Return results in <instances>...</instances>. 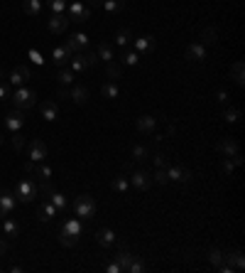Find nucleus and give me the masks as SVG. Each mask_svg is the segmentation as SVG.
Here are the masks:
<instances>
[{
  "mask_svg": "<svg viewBox=\"0 0 245 273\" xmlns=\"http://www.w3.org/2000/svg\"><path fill=\"white\" fill-rule=\"evenodd\" d=\"M103 0H88V7H101Z\"/></svg>",
  "mask_w": 245,
  "mask_h": 273,
  "instance_id": "4d7b16f0",
  "label": "nucleus"
},
{
  "mask_svg": "<svg viewBox=\"0 0 245 273\" xmlns=\"http://www.w3.org/2000/svg\"><path fill=\"white\" fill-rule=\"evenodd\" d=\"M201 40H204L206 45H216V42H218V30H216V27H204Z\"/></svg>",
  "mask_w": 245,
  "mask_h": 273,
  "instance_id": "c9c22d12",
  "label": "nucleus"
},
{
  "mask_svg": "<svg viewBox=\"0 0 245 273\" xmlns=\"http://www.w3.org/2000/svg\"><path fill=\"white\" fill-rule=\"evenodd\" d=\"M57 96H61V99H69V89H64V86H61L59 91H57Z\"/></svg>",
  "mask_w": 245,
  "mask_h": 273,
  "instance_id": "6e6d98bb",
  "label": "nucleus"
},
{
  "mask_svg": "<svg viewBox=\"0 0 245 273\" xmlns=\"http://www.w3.org/2000/svg\"><path fill=\"white\" fill-rule=\"evenodd\" d=\"M12 96V86L5 81V71H0V101H10Z\"/></svg>",
  "mask_w": 245,
  "mask_h": 273,
  "instance_id": "f704fd0d",
  "label": "nucleus"
},
{
  "mask_svg": "<svg viewBox=\"0 0 245 273\" xmlns=\"http://www.w3.org/2000/svg\"><path fill=\"white\" fill-rule=\"evenodd\" d=\"M47 5L52 7V15H57V12H64V10H66V0H47Z\"/></svg>",
  "mask_w": 245,
  "mask_h": 273,
  "instance_id": "49530a36",
  "label": "nucleus"
},
{
  "mask_svg": "<svg viewBox=\"0 0 245 273\" xmlns=\"http://www.w3.org/2000/svg\"><path fill=\"white\" fill-rule=\"evenodd\" d=\"M101 94H103V99H118L121 96V89H118L116 81H108V84H103Z\"/></svg>",
  "mask_w": 245,
  "mask_h": 273,
  "instance_id": "473e14b6",
  "label": "nucleus"
},
{
  "mask_svg": "<svg viewBox=\"0 0 245 273\" xmlns=\"http://www.w3.org/2000/svg\"><path fill=\"white\" fill-rule=\"evenodd\" d=\"M231 79H233L238 86H243L245 84V64L243 62H236V64L231 67Z\"/></svg>",
  "mask_w": 245,
  "mask_h": 273,
  "instance_id": "cd10ccee",
  "label": "nucleus"
},
{
  "mask_svg": "<svg viewBox=\"0 0 245 273\" xmlns=\"http://www.w3.org/2000/svg\"><path fill=\"white\" fill-rule=\"evenodd\" d=\"M96 55H98V59H103V62H113V45H111V42H98Z\"/></svg>",
  "mask_w": 245,
  "mask_h": 273,
  "instance_id": "393cba45",
  "label": "nucleus"
},
{
  "mask_svg": "<svg viewBox=\"0 0 245 273\" xmlns=\"http://www.w3.org/2000/svg\"><path fill=\"white\" fill-rule=\"evenodd\" d=\"M111 187H113L118 195H125V192H127V187H130V180H127V175H118V177H113Z\"/></svg>",
  "mask_w": 245,
  "mask_h": 273,
  "instance_id": "c756f323",
  "label": "nucleus"
},
{
  "mask_svg": "<svg viewBox=\"0 0 245 273\" xmlns=\"http://www.w3.org/2000/svg\"><path fill=\"white\" fill-rule=\"evenodd\" d=\"M216 101H218V104H228V91H226V89H221V91L216 94Z\"/></svg>",
  "mask_w": 245,
  "mask_h": 273,
  "instance_id": "603ef678",
  "label": "nucleus"
},
{
  "mask_svg": "<svg viewBox=\"0 0 245 273\" xmlns=\"http://www.w3.org/2000/svg\"><path fill=\"white\" fill-rule=\"evenodd\" d=\"M121 64H116V62H106V76L111 79V81H116V79H121Z\"/></svg>",
  "mask_w": 245,
  "mask_h": 273,
  "instance_id": "a19ab883",
  "label": "nucleus"
},
{
  "mask_svg": "<svg viewBox=\"0 0 245 273\" xmlns=\"http://www.w3.org/2000/svg\"><path fill=\"white\" fill-rule=\"evenodd\" d=\"M145 271V264L137 259V256H132V261L127 264V269H125V273H142Z\"/></svg>",
  "mask_w": 245,
  "mask_h": 273,
  "instance_id": "37998d69",
  "label": "nucleus"
},
{
  "mask_svg": "<svg viewBox=\"0 0 245 273\" xmlns=\"http://www.w3.org/2000/svg\"><path fill=\"white\" fill-rule=\"evenodd\" d=\"M152 155V150L147 148V145H132V160L135 163H142V160H147Z\"/></svg>",
  "mask_w": 245,
  "mask_h": 273,
  "instance_id": "7c9ffc66",
  "label": "nucleus"
},
{
  "mask_svg": "<svg viewBox=\"0 0 245 273\" xmlns=\"http://www.w3.org/2000/svg\"><path fill=\"white\" fill-rule=\"evenodd\" d=\"M47 155H49L47 143L40 140V138H32V140H30V163H42Z\"/></svg>",
  "mask_w": 245,
  "mask_h": 273,
  "instance_id": "39448f33",
  "label": "nucleus"
},
{
  "mask_svg": "<svg viewBox=\"0 0 245 273\" xmlns=\"http://www.w3.org/2000/svg\"><path fill=\"white\" fill-rule=\"evenodd\" d=\"M132 42V30H127V27H122L121 32L116 35V45H121V47H127Z\"/></svg>",
  "mask_w": 245,
  "mask_h": 273,
  "instance_id": "e433bc0d",
  "label": "nucleus"
},
{
  "mask_svg": "<svg viewBox=\"0 0 245 273\" xmlns=\"http://www.w3.org/2000/svg\"><path fill=\"white\" fill-rule=\"evenodd\" d=\"M66 50H69L71 55L88 50V35H86V32H74V35L69 37V42H66Z\"/></svg>",
  "mask_w": 245,
  "mask_h": 273,
  "instance_id": "6e6552de",
  "label": "nucleus"
},
{
  "mask_svg": "<svg viewBox=\"0 0 245 273\" xmlns=\"http://www.w3.org/2000/svg\"><path fill=\"white\" fill-rule=\"evenodd\" d=\"M69 17L74 22H86L91 17V7L83 5V2H74V5H69Z\"/></svg>",
  "mask_w": 245,
  "mask_h": 273,
  "instance_id": "ddd939ff",
  "label": "nucleus"
},
{
  "mask_svg": "<svg viewBox=\"0 0 245 273\" xmlns=\"http://www.w3.org/2000/svg\"><path fill=\"white\" fill-rule=\"evenodd\" d=\"M37 195H40V187H37V182H35L32 177H22V180L17 182V187H15V197H17V202H22V205L35 202Z\"/></svg>",
  "mask_w": 245,
  "mask_h": 273,
  "instance_id": "f03ea898",
  "label": "nucleus"
},
{
  "mask_svg": "<svg viewBox=\"0 0 245 273\" xmlns=\"http://www.w3.org/2000/svg\"><path fill=\"white\" fill-rule=\"evenodd\" d=\"M22 10H25L27 15L37 17V15L42 12V0H25V2H22Z\"/></svg>",
  "mask_w": 245,
  "mask_h": 273,
  "instance_id": "2f4dec72",
  "label": "nucleus"
},
{
  "mask_svg": "<svg viewBox=\"0 0 245 273\" xmlns=\"http://www.w3.org/2000/svg\"><path fill=\"white\" fill-rule=\"evenodd\" d=\"M5 249H7V244H5V241H0V256L5 254Z\"/></svg>",
  "mask_w": 245,
  "mask_h": 273,
  "instance_id": "13d9d810",
  "label": "nucleus"
},
{
  "mask_svg": "<svg viewBox=\"0 0 245 273\" xmlns=\"http://www.w3.org/2000/svg\"><path fill=\"white\" fill-rule=\"evenodd\" d=\"M150 158L155 160V165H157V167H167V158H164L162 153H155V155H150Z\"/></svg>",
  "mask_w": 245,
  "mask_h": 273,
  "instance_id": "8fccbe9b",
  "label": "nucleus"
},
{
  "mask_svg": "<svg viewBox=\"0 0 245 273\" xmlns=\"http://www.w3.org/2000/svg\"><path fill=\"white\" fill-rule=\"evenodd\" d=\"M121 59H122V64H127V67H135V64L140 62V55H137L135 50H125Z\"/></svg>",
  "mask_w": 245,
  "mask_h": 273,
  "instance_id": "ea45409f",
  "label": "nucleus"
},
{
  "mask_svg": "<svg viewBox=\"0 0 245 273\" xmlns=\"http://www.w3.org/2000/svg\"><path fill=\"white\" fill-rule=\"evenodd\" d=\"M164 170H167V177L174 180V182H191V177H194L191 170H186L182 165H167Z\"/></svg>",
  "mask_w": 245,
  "mask_h": 273,
  "instance_id": "f8f14e48",
  "label": "nucleus"
},
{
  "mask_svg": "<svg viewBox=\"0 0 245 273\" xmlns=\"http://www.w3.org/2000/svg\"><path fill=\"white\" fill-rule=\"evenodd\" d=\"M226 266H231L233 271H243L245 269V256L243 251H231V254H226Z\"/></svg>",
  "mask_w": 245,
  "mask_h": 273,
  "instance_id": "aec40b11",
  "label": "nucleus"
},
{
  "mask_svg": "<svg viewBox=\"0 0 245 273\" xmlns=\"http://www.w3.org/2000/svg\"><path fill=\"white\" fill-rule=\"evenodd\" d=\"M61 229H64L66 234H71V236H76V239H79V236L83 234V224H81V219H66Z\"/></svg>",
  "mask_w": 245,
  "mask_h": 273,
  "instance_id": "5701e85b",
  "label": "nucleus"
},
{
  "mask_svg": "<svg viewBox=\"0 0 245 273\" xmlns=\"http://www.w3.org/2000/svg\"><path fill=\"white\" fill-rule=\"evenodd\" d=\"M40 113H42V118L44 121H57L59 118V106H57V101H44L42 106H40Z\"/></svg>",
  "mask_w": 245,
  "mask_h": 273,
  "instance_id": "dca6fc26",
  "label": "nucleus"
},
{
  "mask_svg": "<svg viewBox=\"0 0 245 273\" xmlns=\"http://www.w3.org/2000/svg\"><path fill=\"white\" fill-rule=\"evenodd\" d=\"M116 261H118V264H121V269H122V271H125V269H127V264H130V261H132V254H127V251H125V249H122L121 254H118V256H116Z\"/></svg>",
  "mask_w": 245,
  "mask_h": 273,
  "instance_id": "de8ad7c7",
  "label": "nucleus"
},
{
  "mask_svg": "<svg viewBox=\"0 0 245 273\" xmlns=\"http://www.w3.org/2000/svg\"><path fill=\"white\" fill-rule=\"evenodd\" d=\"M2 140H5V136H2V133H0V145H2Z\"/></svg>",
  "mask_w": 245,
  "mask_h": 273,
  "instance_id": "bf43d9fd",
  "label": "nucleus"
},
{
  "mask_svg": "<svg viewBox=\"0 0 245 273\" xmlns=\"http://www.w3.org/2000/svg\"><path fill=\"white\" fill-rule=\"evenodd\" d=\"M22 126H25V113H22L20 109H15V111H10V113L5 116V128H7L10 133L22 131Z\"/></svg>",
  "mask_w": 245,
  "mask_h": 273,
  "instance_id": "1a4fd4ad",
  "label": "nucleus"
},
{
  "mask_svg": "<svg viewBox=\"0 0 245 273\" xmlns=\"http://www.w3.org/2000/svg\"><path fill=\"white\" fill-rule=\"evenodd\" d=\"M66 27H69V17H66L64 12H57V15H52V20H49V30H52L54 35H61V32H66Z\"/></svg>",
  "mask_w": 245,
  "mask_h": 273,
  "instance_id": "f3484780",
  "label": "nucleus"
},
{
  "mask_svg": "<svg viewBox=\"0 0 245 273\" xmlns=\"http://www.w3.org/2000/svg\"><path fill=\"white\" fill-rule=\"evenodd\" d=\"M10 101L15 104V109L25 111V109H32V106H35V101H37V94H35V89H32V86H17V89L12 91Z\"/></svg>",
  "mask_w": 245,
  "mask_h": 273,
  "instance_id": "7ed1b4c3",
  "label": "nucleus"
},
{
  "mask_svg": "<svg viewBox=\"0 0 245 273\" xmlns=\"http://www.w3.org/2000/svg\"><path fill=\"white\" fill-rule=\"evenodd\" d=\"M57 81H59L61 86H71V84H74V71L66 69V67H61V71L57 74Z\"/></svg>",
  "mask_w": 245,
  "mask_h": 273,
  "instance_id": "4c0bfd02",
  "label": "nucleus"
},
{
  "mask_svg": "<svg viewBox=\"0 0 245 273\" xmlns=\"http://www.w3.org/2000/svg\"><path fill=\"white\" fill-rule=\"evenodd\" d=\"M174 133H177V126H174V123H167V136L164 138H172Z\"/></svg>",
  "mask_w": 245,
  "mask_h": 273,
  "instance_id": "5fc2aeb1",
  "label": "nucleus"
},
{
  "mask_svg": "<svg viewBox=\"0 0 245 273\" xmlns=\"http://www.w3.org/2000/svg\"><path fill=\"white\" fill-rule=\"evenodd\" d=\"M223 118H226L228 123H238V121H241V109H236V106H228V109L223 111Z\"/></svg>",
  "mask_w": 245,
  "mask_h": 273,
  "instance_id": "79ce46f5",
  "label": "nucleus"
},
{
  "mask_svg": "<svg viewBox=\"0 0 245 273\" xmlns=\"http://www.w3.org/2000/svg\"><path fill=\"white\" fill-rule=\"evenodd\" d=\"M132 45H135V52H137V55H140V52H152V50H155V37L142 35V37L132 40Z\"/></svg>",
  "mask_w": 245,
  "mask_h": 273,
  "instance_id": "6ab92c4d",
  "label": "nucleus"
},
{
  "mask_svg": "<svg viewBox=\"0 0 245 273\" xmlns=\"http://www.w3.org/2000/svg\"><path fill=\"white\" fill-rule=\"evenodd\" d=\"M69 59H71V52H69L66 47H54V50H52V62H54L57 67H66Z\"/></svg>",
  "mask_w": 245,
  "mask_h": 273,
  "instance_id": "412c9836",
  "label": "nucleus"
},
{
  "mask_svg": "<svg viewBox=\"0 0 245 273\" xmlns=\"http://www.w3.org/2000/svg\"><path fill=\"white\" fill-rule=\"evenodd\" d=\"M15 205H17L15 192H10V190H0V217H10V214L15 212Z\"/></svg>",
  "mask_w": 245,
  "mask_h": 273,
  "instance_id": "0eeeda50",
  "label": "nucleus"
},
{
  "mask_svg": "<svg viewBox=\"0 0 245 273\" xmlns=\"http://www.w3.org/2000/svg\"><path fill=\"white\" fill-rule=\"evenodd\" d=\"M186 59L189 62H204L206 59V45H201V42H191L189 47H186Z\"/></svg>",
  "mask_w": 245,
  "mask_h": 273,
  "instance_id": "2eb2a0df",
  "label": "nucleus"
},
{
  "mask_svg": "<svg viewBox=\"0 0 245 273\" xmlns=\"http://www.w3.org/2000/svg\"><path fill=\"white\" fill-rule=\"evenodd\" d=\"M74 214H76L79 219H91V217L96 214V200H93L91 195L76 197V200H74Z\"/></svg>",
  "mask_w": 245,
  "mask_h": 273,
  "instance_id": "20e7f679",
  "label": "nucleus"
},
{
  "mask_svg": "<svg viewBox=\"0 0 245 273\" xmlns=\"http://www.w3.org/2000/svg\"><path fill=\"white\" fill-rule=\"evenodd\" d=\"M101 7H103L106 12L113 15V12H122V10H125V2H122V0H103Z\"/></svg>",
  "mask_w": 245,
  "mask_h": 273,
  "instance_id": "72a5a7b5",
  "label": "nucleus"
},
{
  "mask_svg": "<svg viewBox=\"0 0 245 273\" xmlns=\"http://www.w3.org/2000/svg\"><path fill=\"white\" fill-rule=\"evenodd\" d=\"M127 180H130V185H132L135 190H140V192H147V190H150V185H152V177H150L145 170H137V172H132Z\"/></svg>",
  "mask_w": 245,
  "mask_h": 273,
  "instance_id": "9b49d317",
  "label": "nucleus"
},
{
  "mask_svg": "<svg viewBox=\"0 0 245 273\" xmlns=\"http://www.w3.org/2000/svg\"><path fill=\"white\" fill-rule=\"evenodd\" d=\"M106 271H108V273H122V269H121V264H118V261H111V264L106 266Z\"/></svg>",
  "mask_w": 245,
  "mask_h": 273,
  "instance_id": "3c124183",
  "label": "nucleus"
},
{
  "mask_svg": "<svg viewBox=\"0 0 245 273\" xmlns=\"http://www.w3.org/2000/svg\"><path fill=\"white\" fill-rule=\"evenodd\" d=\"M22 145H25V136H22V131L12 133V148H15V150H20Z\"/></svg>",
  "mask_w": 245,
  "mask_h": 273,
  "instance_id": "09e8293b",
  "label": "nucleus"
},
{
  "mask_svg": "<svg viewBox=\"0 0 245 273\" xmlns=\"http://www.w3.org/2000/svg\"><path fill=\"white\" fill-rule=\"evenodd\" d=\"M152 182H157V185H167V182H169L167 170H164V167H157V172L152 175Z\"/></svg>",
  "mask_w": 245,
  "mask_h": 273,
  "instance_id": "c03bdc74",
  "label": "nucleus"
},
{
  "mask_svg": "<svg viewBox=\"0 0 245 273\" xmlns=\"http://www.w3.org/2000/svg\"><path fill=\"white\" fill-rule=\"evenodd\" d=\"M57 214H59V212H57V207L52 205L49 200H47L44 205L40 207V221H49V219H54Z\"/></svg>",
  "mask_w": 245,
  "mask_h": 273,
  "instance_id": "bb28decb",
  "label": "nucleus"
},
{
  "mask_svg": "<svg viewBox=\"0 0 245 273\" xmlns=\"http://www.w3.org/2000/svg\"><path fill=\"white\" fill-rule=\"evenodd\" d=\"M223 261H226V254H223L221 249H211V251H208V264H211V266H221Z\"/></svg>",
  "mask_w": 245,
  "mask_h": 273,
  "instance_id": "58836bf2",
  "label": "nucleus"
},
{
  "mask_svg": "<svg viewBox=\"0 0 245 273\" xmlns=\"http://www.w3.org/2000/svg\"><path fill=\"white\" fill-rule=\"evenodd\" d=\"M47 197H49V202L57 207V212H66V207H69V202H66V197L61 195V192H47Z\"/></svg>",
  "mask_w": 245,
  "mask_h": 273,
  "instance_id": "c85d7f7f",
  "label": "nucleus"
},
{
  "mask_svg": "<svg viewBox=\"0 0 245 273\" xmlns=\"http://www.w3.org/2000/svg\"><path fill=\"white\" fill-rule=\"evenodd\" d=\"M30 79H32V74H30V69H27V67H15L10 74H7V84H10L12 89L25 86Z\"/></svg>",
  "mask_w": 245,
  "mask_h": 273,
  "instance_id": "423d86ee",
  "label": "nucleus"
},
{
  "mask_svg": "<svg viewBox=\"0 0 245 273\" xmlns=\"http://www.w3.org/2000/svg\"><path fill=\"white\" fill-rule=\"evenodd\" d=\"M59 241H61V246H69V249H71L79 239H76V236H71V234H66V231L61 229V231H59Z\"/></svg>",
  "mask_w": 245,
  "mask_h": 273,
  "instance_id": "a18cd8bd",
  "label": "nucleus"
},
{
  "mask_svg": "<svg viewBox=\"0 0 245 273\" xmlns=\"http://www.w3.org/2000/svg\"><path fill=\"white\" fill-rule=\"evenodd\" d=\"M98 62V55L91 52V50H83V52H74L71 59H69V69L74 74H83L86 69H91L93 64Z\"/></svg>",
  "mask_w": 245,
  "mask_h": 273,
  "instance_id": "f257e3e1",
  "label": "nucleus"
},
{
  "mask_svg": "<svg viewBox=\"0 0 245 273\" xmlns=\"http://www.w3.org/2000/svg\"><path fill=\"white\" fill-rule=\"evenodd\" d=\"M30 59H35L37 64H42V62H44V59H42V55H40V52H35V50H30Z\"/></svg>",
  "mask_w": 245,
  "mask_h": 273,
  "instance_id": "864d4df0",
  "label": "nucleus"
},
{
  "mask_svg": "<svg viewBox=\"0 0 245 273\" xmlns=\"http://www.w3.org/2000/svg\"><path fill=\"white\" fill-rule=\"evenodd\" d=\"M155 128H157V118H155V116H140V118H137V131H140L142 136H150Z\"/></svg>",
  "mask_w": 245,
  "mask_h": 273,
  "instance_id": "a211bd4d",
  "label": "nucleus"
},
{
  "mask_svg": "<svg viewBox=\"0 0 245 273\" xmlns=\"http://www.w3.org/2000/svg\"><path fill=\"white\" fill-rule=\"evenodd\" d=\"M27 172H32L35 170V177H40L42 182H49L52 180V175H54V170L49 167V165H44V160L42 163H27V167H25Z\"/></svg>",
  "mask_w": 245,
  "mask_h": 273,
  "instance_id": "9d476101",
  "label": "nucleus"
},
{
  "mask_svg": "<svg viewBox=\"0 0 245 273\" xmlns=\"http://www.w3.org/2000/svg\"><path fill=\"white\" fill-rule=\"evenodd\" d=\"M69 99H71L74 104L83 106V104H88L91 94H88V89H86L83 84H71V89H69Z\"/></svg>",
  "mask_w": 245,
  "mask_h": 273,
  "instance_id": "4468645a",
  "label": "nucleus"
},
{
  "mask_svg": "<svg viewBox=\"0 0 245 273\" xmlns=\"http://www.w3.org/2000/svg\"><path fill=\"white\" fill-rule=\"evenodd\" d=\"M2 231H5V236L15 239V236L20 234V224H17L15 219H10V217H2Z\"/></svg>",
  "mask_w": 245,
  "mask_h": 273,
  "instance_id": "a878e982",
  "label": "nucleus"
},
{
  "mask_svg": "<svg viewBox=\"0 0 245 273\" xmlns=\"http://www.w3.org/2000/svg\"><path fill=\"white\" fill-rule=\"evenodd\" d=\"M218 150L226 155V158H231V155H236V153H241V148H238V143L233 140V138H223L221 143H218Z\"/></svg>",
  "mask_w": 245,
  "mask_h": 273,
  "instance_id": "4be33fe9",
  "label": "nucleus"
},
{
  "mask_svg": "<svg viewBox=\"0 0 245 273\" xmlns=\"http://www.w3.org/2000/svg\"><path fill=\"white\" fill-rule=\"evenodd\" d=\"M96 241H98L103 249H111V246L116 244V234H113V229H101V231L96 234Z\"/></svg>",
  "mask_w": 245,
  "mask_h": 273,
  "instance_id": "b1692460",
  "label": "nucleus"
}]
</instances>
